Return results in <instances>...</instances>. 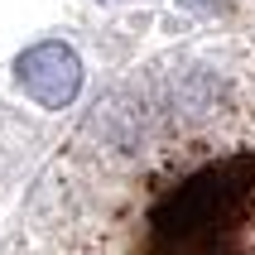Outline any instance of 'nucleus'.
<instances>
[{
    "label": "nucleus",
    "instance_id": "f257e3e1",
    "mask_svg": "<svg viewBox=\"0 0 255 255\" xmlns=\"http://www.w3.org/2000/svg\"><path fill=\"white\" fill-rule=\"evenodd\" d=\"M14 82L24 87V97H34L43 111H63L72 106V97L82 92V63L68 43H34L14 58Z\"/></svg>",
    "mask_w": 255,
    "mask_h": 255
}]
</instances>
